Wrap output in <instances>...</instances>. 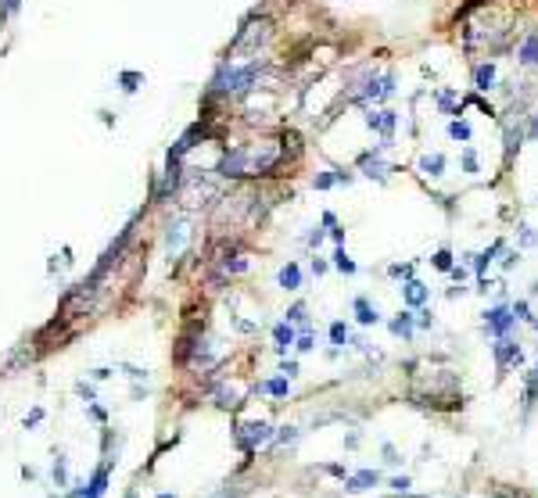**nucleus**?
I'll use <instances>...</instances> for the list:
<instances>
[{
    "label": "nucleus",
    "mask_w": 538,
    "mask_h": 498,
    "mask_svg": "<svg viewBox=\"0 0 538 498\" xmlns=\"http://www.w3.org/2000/svg\"><path fill=\"white\" fill-rule=\"evenodd\" d=\"M381 481V477H377V470H363V473H356V477H348V491H366V488H374Z\"/></svg>",
    "instance_id": "nucleus-7"
},
{
    "label": "nucleus",
    "mask_w": 538,
    "mask_h": 498,
    "mask_svg": "<svg viewBox=\"0 0 538 498\" xmlns=\"http://www.w3.org/2000/svg\"><path fill=\"white\" fill-rule=\"evenodd\" d=\"M495 359H499V369H506L513 362H521V348L510 344V341H499V344H495Z\"/></svg>",
    "instance_id": "nucleus-6"
},
{
    "label": "nucleus",
    "mask_w": 538,
    "mask_h": 498,
    "mask_svg": "<svg viewBox=\"0 0 538 498\" xmlns=\"http://www.w3.org/2000/svg\"><path fill=\"white\" fill-rule=\"evenodd\" d=\"M485 323H488V330H492V334H506V330H510V323H513V316H510V308H492V312L485 316Z\"/></svg>",
    "instance_id": "nucleus-5"
},
{
    "label": "nucleus",
    "mask_w": 538,
    "mask_h": 498,
    "mask_svg": "<svg viewBox=\"0 0 538 498\" xmlns=\"http://www.w3.org/2000/svg\"><path fill=\"white\" fill-rule=\"evenodd\" d=\"M391 488H395V491H406V488H409V481H406V477H399V481H391Z\"/></svg>",
    "instance_id": "nucleus-34"
},
{
    "label": "nucleus",
    "mask_w": 538,
    "mask_h": 498,
    "mask_svg": "<svg viewBox=\"0 0 538 498\" xmlns=\"http://www.w3.org/2000/svg\"><path fill=\"white\" fill-rule=\"evenodd\" d=\"M18 4H22V0H4V4H0V15H15Z\"/></svg>",
    "instance_id": "nucleus-31"
},
{
    "label": "nucleus",
    "mask_w": 538,
    "mask_h": 498,
    "mask_svg": "<svg viewBox=\"0 0 538 498\" xmlns=\"http://www.w3.org/2000/svg\"><path fill=\"white\" fill-rule=\"evenodd\" d=\"M105 488H108V470H97V473H94V481H90L87 498H101V495H105Z\"/></svg>",
    "instance_id": "nucleus-15"
},
{
    "label": "nucleus",
    "mask_w": 538,
    "mask_h": 498,
    "mask_svg": "<svg viewBox=\"0 0 538 498\" xmlns=\"http://www.w3.org/2000/svg\"><path fill=\"white\" fill-rule=\"evenodd\" d=\"M40 420H44V409H33L29 416H26V430H29V427H36Z\"/></svg>",
    "instance_id": "nucleus-28"
},
{
    "label": "nucleus",
    "mask_w": 538,
    "mask_h": 498,
    "mask_svg": "<svg viewBox=\"0 0 538 498\" xmlns=\"http://www.w3.org/2000/svg\"><path fill=\"white\" fill-rule=\"evenodd\" d=\"M356 316H359L363 326H370V323H377V319H381V316H377V308L370 305L366 298H356Z\"/></svg>",
    "instance_id": "nucleus-11"
},
{
    "label": "nucleus",
    "mask_w": 538,
    "mask_h": 498,
    "mask_svg": "<svg viewBox=\"0 0 538 498\" xmlns=\"http://www.w3.org/2000/svg\"><path fill=\"white\" fill-rule=\"evenodd\" d=\"M183 240H187V222H176L169 226V251H180Z\"/></svg>",
    "instance_id": "nucleus-12"
},
{
    "label": "nucleus",
    "mask_w": 538,
    "mask_h": 498,
    "mask_svg": "<svg viewBox=\"0 0 538 498\" xmlns=\"http://www.w3.org/2000/svg\"><path fill=\"white\" fill-rule=\"evenodd\" d=\"M269 36H273V26L266 22V18H259V22H248L241 33H237V39H234V54H259L266 44H269Z\"/></svg>",
    "instance_id": "nucleus-2"
},
{
    "label": "nucleus",
    "mask_w": 538,
    "mask_h": 498,
    "mask_svg": "<svg viewBox=\"0 0 538 498\" xmlns=\"http://www.w3.org/2000/svg\"><path fill=\"white\" fill-rule=\"evenodd\" d=\"M366 122H370V130H381V136L388 140L391 136V126H395V115H391V112H377V115H366Z\"/></svg>",
    "instance_id": "nucleus-8"
},
{
    "label": "nucleus",
    "mask_w": 538,
    "mask_h": 498,
    "mask_svg": "<svg viewBox=\"0 0 538 498\" xmlns=\"http://www.w3.org/2000/svg\"><path fill=\"white\" fill-rule=\"evenodd\" d=\"M330 337H334V344H345L348 341V326L345 323H334V326H330Z\"/></svg>",
    "instance_id": "nucleus-23"
},
{
    "label": "nucleus",
    "mask_w": 538,
    "mask_h": 498,
    "mask_svg": "<svg viewBox=\"0 0 538 498\" xmlns=\"http://www.w3.org/2000/svg\"><path fill=\"white\" fill-rule=\"evenodd\" d=\"M463 169H467V172H478V158H474V151L463 154Z\"/></svg>",
    "instance_id": "nucleus-27"
},
{
    "label": "nucleus",
    "mask_w": 538,
    "mask_h": 498,
    "mask_svg": "<svg viewBox=\"0 0 538 498\" xmlns=\"http://www.w3.org/2000/svg\"><path fill=\"white\" fill-rule=\"evenodd\" d=\"M391 334H399V337H409V334H413V319H409V312H402L395 323H391Z\"/></svg>",
    "instance_id": "nucleus-19"
},
{
    "label": "nucleus",
    "mask_w": 538,
    "mask_h": 498,
    "mask_svg": "<svg viewBox=\"0 0 538 498\" xmlns=\"http://www.w3.org/2000/svg\"><path fill=\"white\" fill-rule=\"evenodd\" d=\"M434 265H438V269H452V255L449 251H438V255H434Z\"/></svg>",
    "instance_id": "nucleus-25"
},
{
    "label": "nucleus",
    "mask_w": 538,
    "mask_h": 498,
    "mask_svg": "<svg viewBox=\"0 0 538 498\" xmlns=\"http://www.w3.org/2000/svg\"><path fill=\"white\" fill-rule=\"evenodd\" d=\"M280 287H284V290H298V287H302L298 265H284V269H280Z\"/></svg>",
    "instance_id": "nucleus-10"
},
{
    "label": "nucleus",
    "mask_w": 538,
    "mask_h": 498,
    "mask_svg": "<svg viewBox=\"0 0 538 498\" xmlns=\"http://www.w3.org/2000/svg\"><path fill=\"white\" fill-rule=\"evenodd\" d=\"M413 265H391V276H409Z\"/></svg>",
    "instance_id": "nucleus-33"
},
{
    "label": "nucleus",
    "mask_w": 538,
    "mask_h": 498,
    "mask_svg": "<svg viewBox=\"0 0 538 498\" xmlns=\"http://www.w3.org/2000/svg\"><path fill=\"white\" fill-rule=\"evenodd\" d=\"M54 481L65 484V459H61V455H58V463H54Z\"/></svg>",
    "instance_id": "nucleus-26"
},
{
    "label": "nucleus",
    "mask_w": 538,
    "mask_h": 498,
    "mask_svg": "<svg viewBox=\"0 0 538 498\" xmlns=\"http://www.w3.org/2000/svg\"><path fill=\"white\" fill-rule=\"evenodd\" d=\"M262 391H269V394H277V398H280V394H287V380H269Z\"/></svg>",
    "instance_id": "nucleus-24"
},
{
    "label": "nucleus",
    "mask_w": 538,
    "mask_h": 498,
    "mask_svg": "<svg viewBox=\"0 0 538 498\" xmlns=\"http://www.w3.org/2000/svg\"><path fill=\"white\" fill-rule=\"evenodd\" d=\"M449 133L456 136V140H470V126H467V122H452V126H449Z\"/></svg>",
    "instance_id": "nucleus-22"
},
{
    "label": "nucleus",
    "mask_w": 538,
    "mask_h": 498,
    "mask_svg": "<svg viewBox=\"0 0 538 498\" xmlns=\"http://www.w3.org/2000/svg\"><path fill=\"white\" fill-rule=\"evenodd\" d=\"M287 319H291V323H302V319H305V305H295L291 312H287Z\"/></svg>",
    "instance_id": "nucleus-30"
},
{
    "label": "nucleus",
    "mask_w": 538,
    "mask_h": 498,
    "mask_svg": "<svg viewBox=\"0 0 538 498\" xmlns=\"http://www.w3.org/2000/svg\"><path fill=\"white\" fill-rule=\"evenodd\" d=\"M474 79H478V90H488L492 82H495V69L492 65H481L478 72H474Z\"/></svg>",
    "instance_id": "nucleus-18"
},
{
    "label": "nucleus",
    "mask_w": 538,
    "mask_h": 498,
    "mask_svg": "<svg viewBox=\"0 0 538 498\" xmlns=\"http://www.w3.org/2000/svg\"><path fill=\"white\" fill-rule=\"evenodd\" d=\"M158 498H176V495H158Z\"/></svg>",
    "instance_id": "nucleus-35"
},
{
    "label": "nucleus",
    "mask_w": 538,
    "mask_h": 498,
    "mask_svg": "<svg viewBox=\"0 0 538 498\" xmlns=\"http://www.w3.org/2000/svg\"><path fill=\"white\" fill-rule=\"evenodd\" d=\"M420 169H424L427 176H442V169H445V158H442V154H427V158L420 161Z\"/></svg>",
    "instance_id": "nucleus-16"
},
{
    "label": "nucleus",
    "mask_w": 538,
    "mask_h": 498,
    "mask_svg": "<svg viewBox=\"0 0 538 498\" xmlns=\"http://www.w3.org/2000/svg\"><path fill=\"white\" fill-rule=\"evenodd\" d=\"M262 65L259 61H248V65H234V61H226V65L216 72L212 79V94H244L255 87Z\"/></svg>",
    "instance_id": "nucleus-1"
},
{
    "label": "nucleus",
    "mask_w": 538,
    "mask_h": 498,
    "mask_svg": "<svg viewBox=\"0 0 538 498\" xmlns=\"http://www.w3.org/2000/svg\"><path fill=\"white\" fill-rule=\"evenodd\" d=\"M327 186H334V176H330V172L316 176V190H327Z\"/></svg>",
    "instance_id": "nucleus-29"
},
{
    "label": "nucleus",
    "mask_w": 538,
    "mask_h": 498,
    "mask_svg": "<svg viewBox=\"0 0 538 498\" xmlns=\"http://www.w3.org/2000/svg\"><path fill=\"white\" fill-rule=\"evenodd\" d=\"M313 344H316V337H313V334H302V337H298V351H309Z\"/></svg>",
    "instance_id": "nucleus-32"
},
{
    "label": "nucleus",
    "mask_w": 538,
    "mask_h": 498,
    "mask_svg": "<svg viewBox=\"0 0 538 498\" xmlns=\"http://www.w3.org/2000/svg\"><path fill=\"white\" fill-rule=\"evenodd\" d=\"M334 265L341 269V273H356V262H352V258L345 255V247H338V255H334Z\"/></svg>",
    "instance_id": "nucleus-21"
},
{
    "label": "nucleus",
    "mask_w": 538,
    "mask_h": 498,
    "mask_svg": "<svg viewBox=\"0 0 538 498\" xmlns=\"http://www.w3.org/2000/svg\"><path fill=\"white\" fill-rule=\"evenodd\" d=\"M402 290H406V301H409V305H424V301H427V287H424L420 280H409Z\"/></svg>",
    "instance_id": "nucleus-9"
},
{
    "label": "nucleus",
    "mask_w": 538,
    "mask_h": 498,
    "mask_svg": "<svg viewBox=\"0 0 538 498\" xmlns=\"http://www.w3.org/2000/svg\"><path fill=\"white\" fill-rule=\"evenodd\" d=\"M359 165L366 169V176H377V179H384V176H388V172H384V161H381V158H374V154H363V161H359Z\"/></svg>",
    "instance_id": "nucleus-13"
},
{
    "label": "nucleus",
    "mask_w": 538,
    "mask_h": 498,
    "mask_svg": "<svg viewBox=\"0 0 538 498\" xmlns=\"http://www.w3.org/2000/svg\"><path fill=\"white\" fill-rule=\"evenodd\" d=\"M119 82H122V90H130V94H133V90L140 87V82H144V75H140V72H122V75H119Z\"/></svg>",
    "instance_id": "nucleus-20"
},
{
    "label": "nucleus",
    "mask_w": 538,
    "mask_h": 498,
    "mask_svg": "<svg viewBox=\"0 0 538 498\" xmlns=\"http://www.w3.org/2000/svg\"><path fill=\"white\" fill-rule=\"evenodd\" d=\"M219 176H230V179H241V176H255V151L252 148H234L226 151L223 161L216 165Z\"/></svg>",
    "instance_id": "nucleus-3"
},
{
    "label": "nucleus",
    "mask_w": 538,
    "mask_h": 498,
    "mask_svg": "<svg viewBox=\"0 0 538 498\" xmlns=\"http://www.w3.org/2000/svg\"><path fill=\"white\" fill-rule=\"evenodd\" d=\"M234 438H237V445H241L244 452H255L262 441H269V427H266V423H241Z\"/></svg>",
    "instance_id": "nucleus-4"
},
{
    "label": "nucleus",
    "mask_w": 538,
    "mask_h": 498,
    "mask_svg": "<svg viewBox=\"0 0 538 498\" xmlns=\"http://www.w3.org/2000/svg\"><path fill=\"white\" fill-rule=\"evenodd\" d=\"M521 61H524V65H538V36L524 39V47H521Z\"/></svg>",
    "instance_id": "nucleus-17"
},
{
    "label": "nucleus",
    "mask_w": 538,
    "mask_h": 498,
    "mask_svg": "<svg viewBox=\"0 0 538 498\" xmlns=\"http://www.w3.org/2000/svg\"><path fill=\"white\" fill-rule=\"evenodd\" d=\"M273 337H277V348H280V351H287V348L295 344V330L287 326V323H280V326L273 330Z\"/></svg>",
    "instance_id": "nucleus-14"
}]
</instances>
